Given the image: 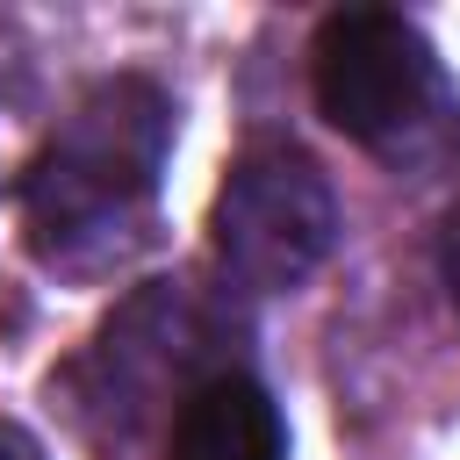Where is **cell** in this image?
I'll list each match as a JSON object with an SVG mask.
<instances>
[{
  "mask_svg": "<svg viewBox=\"0 0 460 460\" xmlns=\"http://www.w3.org/2000/svg\"><path fill=\"white\" fill-rule=\"evenodd\" d=\"M172 151V101L144 72L93 79L22 180L29 252L72 280L115 273L151 237L158 172Z\"/></svg>",
  "mask_w": 460,
  "mask_h": 460,
  "instance_id": "6da1fadb",
  "label": "cell"
},
{
  "mask_svg": "<svg viewBox=\"0 0 460 460\" xmlns=\"http://www.w3.org/2000/svg\"><path fill=\"white\" fill-rule=\"evenodd\" d=\"M223 345H230V316L194 280H144L65 367V395L93 438L129 446L165 410V395L180 410L194 381L223 374Z\"/></svg>",
  "mask_w": 460,
  "mask_h": 460,
  "instance_id": "7a4b0ae2",
  "label": "cell"
},
{
  "mask_svg": "<svg viewBox=\"0 0 460 460\" xmlns=\"http://www.w3.org/2000/svg\"><path fill=\"white\" fill-rule=\"evenodd\" d=\"M208 244L244 295L302 288L338 244V194L323 165L295 144H252L216 187Z\"/></svg>",
  "mask_w": 460,
  "mask_h": 460,
  "instance_id": "3957f363",
  "label": "cell"
},
{
  "mask_svg": "<svg viewBox=\"0 0 460 460\" xmlns=\"http://www.w3.org/2000/svg\"><path fill=\"white\" fill-rule=\"evenodd\" d=\"M309 86L331 129H345L352 144L395 151L410 144V129L431 122L438 58L424 29L402 22L395 7H338L309 43Z\"/></svg>",
  "mask_w": 460,
  "mask_h": 460,
  "instance_id": "277c9868",
  "label": "cell"
},
{
  "mask_svg": "<svg viewBox=\"0 0 460 460\" xmlns=\"http://www.w3.org/2000/svg\"><path fill=\"white\" fill-rule=\"evenodd\" d=\"M165 460H288V424H280V402L223 367L208 381H194L165 424Z\"/></svg>",
  "mask_w": 460,
  "mask_h": 460,
  "instance_id": "5b68a950",
  "label": "cell"
},
{
  "mask_svg": "<svg viewBox=\"0 0 460 460\" xmlns=\"http://www.w3.org/2000/svg\"><path fill=\"white\" fill-rule=\"evenodd\" d=\"M438 266H446V295L460 309V201L446 208V230H438Z\"/></svg>",
  "mask_w": 460,
  "mask_h": 460,
  "instance_id": "8992f818",
  "label": "cell"
},
{
  "mask_svg": "<svg viewBox=\"0 0 460 460\" xmlns=\"http://www.w3.org/2000/svg\"><path fill=\"white\" fill-rule=\"evenodd\" d=\"M0 460H50V453H43V438H36L29 424L0 417Z\"/></svg>",
  "mask_w": 460,
  "mask_h": 460,
  "instance_id": "52a82bcc",
  "label": "cell"
}]
</instances>
